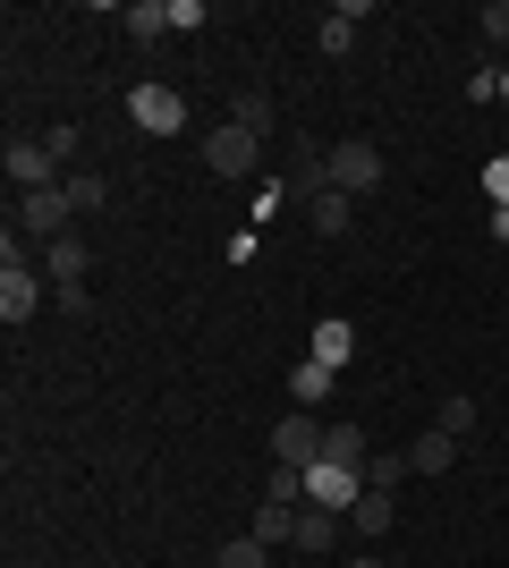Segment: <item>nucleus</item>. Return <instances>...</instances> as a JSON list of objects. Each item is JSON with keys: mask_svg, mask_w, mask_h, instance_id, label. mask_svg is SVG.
<instances>
[{"mask_svg": "<svg viewBox=\"0 0 509 568\" xmlns=\"http://www.w3.org/2000/svg\"><path fill=\"white\" fill-rule=\"evenodd\" d=\"M34 314H43V281H34V272H26V255H18V237H9V246H0V323H9V332H18V323H34Z\"/></svg>", "mask_w": 509, "mask_h": 568, "instance_id": "obj_1", "label": "nucleus"}, {"mask_svg": "<svg viewBox=\"0 0 509 568\" xmlns=\"http://www.w3.org/2000/svg\"><path fill=\"white\" fill-rule=\"evenodd\" d=\"M281 187H289L297 204L332 195V144H315V136H289V170H281Z\"/></svg>", "mask_w": 509, "mask_h": 568, "instance_id": "obj_2", "label": "nucleus"}, {"mask_svg": "<svg viewBox=\"0 0 509 568\" xmlns=\"http://www.w3.org/2000/svg\"><path fill=\"white\" fill-rule=\"evenodd\" d=\"M323 433H332V425H315L306 407H297V416H281V433H272V467L306 475V467H315V458H323Z\"/></svg>", "mask_w": 509, "mask_h": 568, "instance_id": "obj_3", "label": "nucleus"}, {"mask_svg": "<svg viewBox=\"0 0 509 568\" xmlns=\"http://www.w3.org/2000/svg\"><path fill=\"white\" fill-rule=\"evenodd\" d=\"M128 119H136L145 136H179V128H187V94H170V85H128Z\"/></svg>", "mask_w": 509, "mask_h": 568, "instance_id": "obj_4", "label": "nucleus"}, {"mask_svg": "<svg viewBox=\"0 0 509 568\" xmlns=\"http://www.w3.org/2000/svg\"><path fill=\"white\" fill-rule=\"evenodd\" d=\"M255 153H264V136H246V128H230V119L204 136V162H213V179H255Z\"/></svg>", "mask_w": 509, "mask_h": 568, "instance_id": "obj_5", "label": "nucleus"}, {"mask_svg": "<svg viewBox=\"0 0 509 568\" xmlns=\"http://www.w3.org/2000/svg\"><path fill=\"white\" fill-rule=\"evenodd\" d=\"M332 187H339V195H374V187H383V153H374L365 136L332 144Z\"/></svg>", "mask_w": 509, "mask_h": 568, "instance_id": "obj_6", "label": "nucleus"}, {"mask_svg": "<svg viewBox=\"0 0 509 568\" xmlns=\"http://www.w3.org/2000/svg\"><path fill=\"white\" fill-rule=\"evenodd\" d=\"M69 221H77L69 187H34V195H18V230H34L43 246H51V237H69Z\"/></svg>", "mask_w": 509, "mask_h": 568, "instance_id": "obj_7", "label": "nucleus"}, {"mask_svg": "<svg viewBox=\"0 0 509 568\" xmlns=\"http://www.w3.org/2000/svg\"><path fill=\"white\" fill-rule=\"evenodd\" d=\"M357 475L348 467H332V458H315V467H306V500H315V509H332V518H348V509H357Z\"/></svg>", "mask_w": 509, "mask_h": 568, "instance_id": "obj_8", "label": "nucleus"}, {"mask_svg": "<svg viewBox=\"0 0 509 568\" xmlns=\"http://www.w3.org/2000/svg\"><path fill=\"white\" fill-rule=\"evenodd\" d=\"M85 263H94V255H85V237H51V246H43V281L51 288H85Z\"/></svg>", "mask_w": 509, "mask_h": 568, "instance_id": "obj_9", "label": "nucleus"}, {"mask_svg": "<svg viewBox=\"0 0 509 568\" xmlns=\"http://www.w3.org/2000/svg\"><path fill=\"white\" fill-rule=\"evenodd\" d=\"M9 187L34 195V187H60V162H51L43 144H9Z\"/></svg>", "mask_w": 509, "mask_h": 568, "instance_id": "obj_10", "label": "nucleus"}, {"mask_svg": "<svg viewBox=\"0 0 509 568\" xmlns=\"http://www.w3.org/2000/svg\"><path fill=\"white\" fill-rule=\"evenodd\" d=\"M230 128H246V136H272V128H281V102H272L264 85H238V94H230Z\"/></svg>", "mask_w": 509, "mask_h": 568, "instance_id": "obj_11", "label": "nucleus"}, {"mask_svg": "<svg viewBox=\"0 0 509 568\" xmlns=\"http://www.w3.org/2000/svg\"><path fill=\"white\" fill-rule=\"evenodd\" d=\"M348 356H357V323H339V314H323V323H315V365H332V374H339Z\"/></svg>", "mask_w": 509, "mask_h": 568, "instance_id": "obj_12", "label": "nucleus"}, {"mask_svg": "<svg viewBox=\"0 0 509 568\" xmlns=\"http://www.w3.org/2000/svg\"><path fill=\"white\" fill-rule=\"evenodd\" d=\"M297 518H306V509H289V500H255V526H246V535H255V544H297Z\"/></svg>", "mask_w": 509, "mask_h": 568, "instance_id": "obj_13", "label": "nucleus"}, {"mask_svg": "<svg viewBox=\"0 0 509 568\" xmlns=\"http://www.w3.org/2000/svg\"><path fill=\"white\" fill-rule=\"evenodd\" d=\"M357 26H365V9H357V0H339V9H323V26H315V43H323V51H332V60H339V51L357 43Z\"/></svg>", "mask_w": 509, "mask_h": 568, "instance_id": "obj_14", "label": "nucleus"}, {"mask_svg": "<svg viewBox=\"0 0 509 568\" xmlns=\"http://www.w3.org/2000/svg\"><path fill=\"white\" fill-rule=\"evenodd\" d=\"M306 221H315V237H348V221H357V195H315V204H306Z\"/></svg>", "mask_w": 509, "mask_h": 568, "instance_id": "obj_15", "label": "nucleus"}, {"mask_svg": "<svg viewBox=\"0 0 509 568\" xmlns=\"http://www.w3.org/2000/svg\"><path fill=\"white\" fill-rule=\"evenodd\" d=\"M450 458H459V442H450L441 425H434V433H416V442H408V467H416V475H441Z\"/></svg>", "mask_w": 509, "mask_h": 568, "instance_id": "obj_16", "label": "nucleus"}, {"mask_svg": "<svg viewBox=\"0 0 509 568\" xmlns=\"http://www.w3.org/2000/svg\"><path fill=\"white\" fill-rule=\"evenodd\" d=\"M323 458H332V467H348V475H357L365 458H374V442H365L357 425H332V433H323Z\"/></svg>", "mask_w": 509, "mask_h": 568, "instance_id": "obj_17", "label": "nucleus"}, {"mask_svg": "<svg viewBox=\"0 0 509 568\" xmlns=\"http://www.w3.org/2000/svg\"><path fill=\"white\" fill-rule=\"evenodd\" d=\"M120 26L136 34V43H162L170 34V0H136V9H120Z\"/></svg>", "mask_w": 509, "mask_h": 568, "instance_id": "obj_18", "label": "nucleus"}, {"mask_svg": "<svg viewBox=\"0 0 509 568\" xmlns=\"http://www.w3.org/2000/svg\"><path fill=\"white\" fill-rule=\"evenodd\" d=\"M408 450H374V458H365V484H374V493H399V484H408Z\"/></svg>", "mask_w": 509, "mask_h": 568, "instance_id": "obj_19", "label": "nucleus"}, {"mask_svg": "<svg viewBox=\"0 0 509 568\" xmlns=\"http://www.w3.org/2000/svg\"><path fill=\"white\" fill-rule=\"evenodd\" d=\"M348 518H357V535H383V526L399 518V500H390V493H374V484H365V493H357V509H348Z\"/></svg>", "mask_w": 509, "mask_h": 568, "instance_id": "obj_20", "label": "nucleus"}, {"mask_svg": "<svg viewBox=\"0 0 509 568\" xmlns=\"http://www.w3.org/2000/svg\"><path fill=\"white\" fill-rule=\"evenodd\" d=\"M60 187H69V204H77V213H102V204H111V187H102V170H69Z\"/></svg>", "mask_w": 509, "mask_h": 568, "instance_id": "obj_21", "label": "nucleus"}, {"mask_svg": "<svg viewBox=\"0 0 509 568\" xmlns=\"http://www.w3.org/2000/svg\"><path fill=\"white\" fill-rule=\"evenodd\" d=\"M332 365H315V356H306V365H297V374H289V390H297V407H315V399H332Z\"/></svg>", "mask_w": 509, "mask_h": 568, "instance_id": "obj_22", "label": "nucleus"}, {"mask_svg": "<svg viewBox=\"0 0 509 568\" xmlns=\"http://www.w3.org/2000/svg\"><path fill=\"white\" fill-rule=\"evenodd\" d=\"M339 544V518L332 509H306V518H297V551H332Z\"/></svg>", "mask_w": 509, "mask_h": 568, "instance_id": "obj_23", "label": "nucleus"}, {"mask_svg": "<svg viewBox=\"0 0 509 568\" xmlns=\"http://www.w3.org/2000/svg\"><path fill=\"white\" fill-rule=\"evenodd\" d=\"M213 568H272V544H255V535H230Z\"/></svg>", "mask_w": 509, "mask_h": 568, "instance_id": "obj_24", "label": "nucleus"}, {"mask_svg": "<svg viewBox=\"0 0 509 568\" xmlns=\"http://www.w3.org/2000/svg\"><path fill=\"white\" fill-rule=\"evenodd\" d=\"M441 433H450V442H459V433H476V399H467V390H450V399H441V416H434Z\"/></svg>", "mask_w": 509, "mask_h": 568, "instance_id": "obj_25", "label": "nucleus"}, {"mask_svg": "<svg viewBox=\"0 0 509 568\" xmlns=\"http://www.w3.org/2000/svg\"><path fill=\"white\" fill-rule=\"evenodd\" d=\"M476 26H485V51H509V0H485Z\"/></svg>", "mask_w": 509, "mask_h": 568, "instance_id": "obj_26", "label": "nucleus"}, {"mask_svg": "<svg viewBox=\"0 0 509 568\" xmlns=\"http://www.w3.org/2000/svg\"><path fill=\"white\" fill-rule=\"evenodd\" d=\"M264 500H289V509H297V500H306V475H289V467H272V484H264Z\"/></svg>", "mask_w": 509, "mask_h": 568, "instance_id": "obj_27", "label": "nucleus"}, {"mask_svg": "<svg viewBox=\"0 0 509 568\" xmlns=\"http://www.w3.org/2000/svg\"><path fill=\"white\" fill-rule=\"evenodd\" d=\"M485 195H492V204H509V153H492V162H485Z\"/></svg>", "mask_w": 509, "mask_h": 568, "instance_id": "obj_28", "label": "nucleus"}, {"mask_svg": "<svg viewBox=\"0 0 509 568\" xmlns=\"http://www.w3.org/2000/svg\"><path fill=\"white\" fill-rule=\"evenodd\" d=\"M467 102H501V69H476V77H467Z\"/></svg>", "mask_w": 509, "mask_h": 568, "instance_id": "obj_29", "label": "nucleus"}, {"mask_svg": "<svg viewBox=\"0 0 509 568\" xmlns=\"http://www.w3.org/2000/svg\"><path fill=\"white\" fill-rule=\"evenodd\" d=\"M492 237H501V246H509V204H492Z\"/></svg>", "mask_w": 509, "mask_h": 568, "instance_id": "obj_30", "label": "nucleus"}, {"mask_svg": "<svg viewBox=\"0 0 509 568\" xmlns=\"http://www.w3.org/2000/svg\"><path fill=\"white\" fill-rule=\"evenodd\" d=\"M348 568H390V560H374V551H357V560H348Z\"/></svg>", "mask_w": 509, "mask_h": 568, "instance_id": "obj_31", "label": "nucleus"}, {"mask_svg": "<svg viewBox=\"0 0 509 568\" xmlns=\"http://www.w3.org/2000/svg\"><path fill=\"white\" fill-rule=\"evenodd\" d=\"M501 102H509V60H501Z\"/></svg>", "mask_w": 509, "mask_h": 568, "instance_id": "obj_32", "label": "nucleus"}]
</instances>
